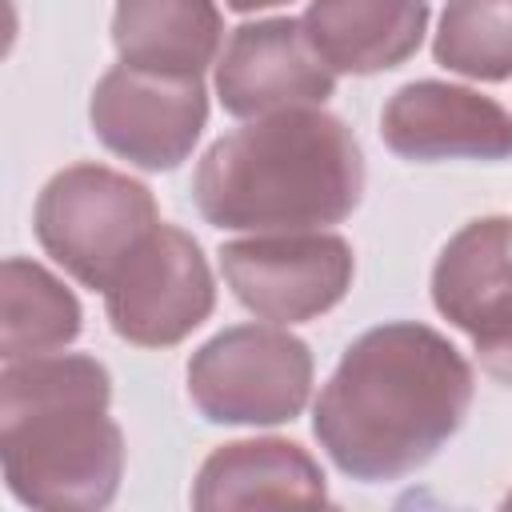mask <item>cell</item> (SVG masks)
Segmentation results:
<instances>
[{"label": "cell", "instance_id": "obj_15", "mask_svg": "<svg viewBox=\"0 0 512 512\" xmlns=\"http://www.w3.org/2000/svg\"><path fill=\"white\" fill-rule=\"evenodd\" d=\"M84 328L76 292L28 256H8L0 268V356L28 360L68 348Z\"/></svg>", "mask_w": 512, "mask_h": 512}, {"label": "cell", "instance_id": "obj_10", "mask_svg": "<svg viewBox=\"0 0 512 512\" xmlns=\"http://www.w3.org/2000/svg\"><path fill=\"white\" fill-rule=\"evenodd\" d=\"M380 136L400 160H508L512 156V112L464 84L408 80L384 112Z\"/></svg>", "mask_w": 512, "mask_h": 512}, {"label": "cell", "instance_id": "obj_19", "mask_svg": "<svg viewBox=\"0 0 512 512\" xmlns=\"http://www.w3.org/2000/svg\"><path fill=\"white\" fill-rule=\"evenodd\" d=\"M504 504H512V492H508V496H504Z\"/></svg>", "mask_w": 512, "mask_h": 512}, {"label": "cell", "instance_id": "obj_5", "mask_svg": "<svg viewBox=\"0 0 512 512\" xmlns=\"http://www.w3.org/2000/svg\"><path fill=\"white\" fill-rule=\"evenodd\" d=\"M312 352L280 324L220 328L188 356V400L208 424L272 428L304 412Z\"/></svg>", "mask_w": 512, "mask_h": 512}, {"label": "cell", "instance_id": "obj_4", "mask_svg": "<svg viewBox=\"0 0 512 512\" xmlns=\"http://www.w3.org/2000/svg\"><path fill=\"white\" fill-rule=\"evenodd\" d=\"M160 224L148 184L108 164H68L36 196V244L84 288H108L120 264Z\"/></svg>", "mask_w": 512, "mask_h": 512}, {"label": "cell", "instance_id": "obj_2", "mask_svg": "<svg viewBox=\"0 0 512 512\" xmlns=\"http://www.w3.org/2000/svg\"><path fill=\"white\" fill-rule=\"evenodd\" d=\"M364 196V152L324 108L256 116L196 164L192 200L220 232H308L340 224Z\"/></svg>", "mask_w": 512, "mask_h": 512}, {"label": "cell", "instance_id": "obj_18", "mask_svg": "<svg viewBox=\"0 0 512 512\" xmlns=\"http://www.w3.org/2000/svg\"><path fill=\"white\" fill-rule=\"evenodd\" d=\"M232 12H260V8H276V4H288V0H224Z\"/></svg>", "mask_w": 512, "mask_h": 512}, {"label": "cell", "instance_id": "obj_1", "mask_svg": "<svg viewBox=\"0 0 512 512\" xmlns=\"http://www.w3.org/2000/svg\"><path fill=\"white\" fill-rule=\"evenodd\" d=\"M472 392V364L444 332L388 320L344 348L316 396L312 436L348 480H400L460 432Z\"/></svg>", "mask_w": 512, "mask_h": 512}, {"label": "cell", "instance_id": "obj_11", "mask_svg": "<svg viewBox=\"0 0 512 512\" xmlns=\"http://www.w3.org/2000/svg\"><path fill=\"white\" fill-rule=\"evenodd\" d=\"M252 504H328V484L312 452L284 436H252L220 444L192 480V508Z\"/></svg>", "mask_w": 512, "mask_h": 512}, {"label": "cell", "instance_id": "obj_7", "mask_svg": "<svg viewBox=\"0 0 512 512\" xmlns=\"http://www.w3.org/2000/svg\"><path fill=\"white\" fill-rule=\"evenodd\" d=\"M216 308V280L200 240L176 224H156L104 288V312L120 340L172 348Z\"/></svg>", "mask_w": 512, "mask_h": 512}, {"label": "cell", "instance_id": "obj_9", "mask_svg": "<svg viewBox=\"0 0 512 512\" xmlns=\"http://www.w3.org/2000/svg\"><path fill=\"white\" fill-rule=\"evenodd\" d=\"M336 92V72L312 48L304 20L268 16L228 32L216 60V96L228 116L256 120L288 108H320Z\"/></svg>", "mask_w": 512, "mask_h": 512}, {"label": "cell", "instance_id": "obj_6", "mask_svg": "<svg viewBox=\"0 0 512 512\" xmlns=\"http://www.w3.org/2000/svg\"><path fill=\"white\" fill-rule=\"evenodd\" d=\"M220 272L232 296L260 320L304 324L332 312L356 276L352 244L336 232H256L220 244Z\"/></svg>", "mask_w": 512, "mask_h": 512}, {"label": "cell", "instance_id": "obj_17", "mask_svg": "<svg viewBox=\"0 0 512 512\" xmlns=\"http://www.w3.org/2000/svg\"><path fill=\"white\" fill-rule=\"evenodd\" d=\"M468 340L476 348L480 368L500 380L504 388H512V292H504L472 328Z\"/></svg>", "mask_w": 512, "mask_h": 512}, {"label": "cell", "instance_id": "obj_13", "mask_svg": "<svg viewBox=\"0 0 512 512\" xmlns=\"http://www.w3.org/2000/svg\"><path fill=\"white\" fill-rule=\"evenodd\" d=\"M224 40V16L216 0H116L112 44L120 64L164 72V76H204L216 64Z\"/></svg>", "mask_w": 512, "mask_h": 512}, {"label": "cell", "instance_id": "obj_12", "mask_svg": "<svg viewBox=\"0 0 512 512\" xmlns=\"http://www.w3.org/2000/svg\"><path fill=\"white\" fill-rule=\"evenodd\" d=\"M428 16V0H308L300 20L332 72L376 76L416 56Z\"/></svg>", "mask_w": 512, "mask_h": 512}, {"label": "cell", "instance_id": "obj_14", "mask_svg": "<svg viewBox=\"0 0 512 512\" xmlns=\"http://www.w3.org/2000/svg\"><path fill=\"white\" fill-rule=\"evenodd\" d=\"M512 292V220L480 216L448 236L432 264L436 312L468 336V328Z\"/></svg>", "mask_w": 512, "mask_h": 512}, {"label": "cell", "instance_id": "obj_8", "mask_svg": "<svg viewBox=\"0 0 512 512\" xmlns=\"http://www.w3.org/2000/svg\"><path fill=\"white\" fill-rule=\"evenodd\" d=\"M88 124L96 140L132 168L172 172L192 156L208 124V88L200 76L116 64L92 88Z\"/></svg>", "mask_w": 512, "mask_h": 512}, {"label": "cell", "instance_id": "obj_16", "mask_svg": "<svg viewBox=\"0 0 512 512\" xmlns=\"http://www.w3.org/2000/svg\"><path fill=\"white\" fill-rule=\"evenodd\" d=\"M432 56L468 80H512V0H448Z\"/></svg>", "mask_w": 512, "mask_h": 512}, {"label": "cell", "instance_id": "obj_3", "mask_svg": "<svg viewBox=\"0 0 512 512\" xmlns=\"http://www.w3.org/2000/svg\"><path fill=\"white\" fill-rule=\"evenodd\" d=\"M112 376L96 356L44 352L0 372L4 484L24 508L96 512L124 476V432L108 416Z\"/></svg>", "mask_w": 512, "mask_h": 512}]
</instances>
